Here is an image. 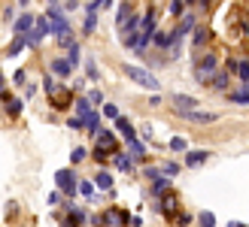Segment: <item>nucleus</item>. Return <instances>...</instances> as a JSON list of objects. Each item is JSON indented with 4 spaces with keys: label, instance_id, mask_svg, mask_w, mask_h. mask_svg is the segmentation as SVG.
I'll return each mask as SVG.
<instances>
[{
    "label": "nucleus",
    "instance_id": "c85d7f7f",
    "mask_svg": "<svg viewBox=\"0 0 249 227\" xmlns=\"http://www.w3.org/2000/svg\"><path fill=\"white\" fill-rule=\"evenodd\" d=\"M128 16H131V6L122 3V6H119V16H116V28H122V24L128 21Z\"/></svg>",
    "mask_w": 249,
    "mask_h": 227
},
{
    "label": "nucleus",
    "instance_id": "f8f14e48",
    "mask_svg": "<svg viewBox=\"0 0 249 227\" xmlns=\"http://www.w3.org/2000/svg\"><path fill=\"white\" fill-rule=\"evenodd\" d=\"M24 46H28V33H16V40L9 43V49H6V55H9V58H16V55H21V52H24Z\"/></svg>",
    "mask_w": 249,
    "mask_h": 227
},
{
    "label": "nucleus",
    "instance_id": "aec40b11",
    "mask_svg": "<svg viewBox=\"0 0 249 227\" xmlns=\"http://www.w3.org/2000/svg\"><path fill=\"white\" fill-rule=\"evenodd\" d=\"M173 106L177 109H192V106H197V100L189 97V94H173Z\"/></svg>",
    "mask_w": 249,
    "mask_h": 227
},
{
    "label": "nucleus",
    "instance_id": "a18cd8bd",
    "mask_svg": "<svg viewBox=\"0 0 249 227\" xmlns=\"http://www.w3.org/2000/svg\"><path fill=\"white\" fill-rule=\"evenodd\" d=\"M210 3H213V0H201V6H204V9H207V6H210Z\"/></svg>",
    "mask_w": 249,
    "mask_h": 227
},
{
    "label": "nucleus",
    "instance_id": "e433bc0d",
    "mask_svg": "<svg viewBox=\"0 0 249 227\" xmlns=\"http://www.w3.org/2000/svg\"><path fill=\"white\" fill-rule=\"evenodd\" d=\"M161 170H164V176H177V173H179V163L167 161V163H164V167H161Z\"/></svg>",
    "mask_w": 249,
    "mask_h": 227
},
{
    "label": "nucleus",
    "instance_id": "20e7f679",
    "mask_svg": "<svg viewBox=\"0 0 249 227\" xmlns=\"http://www.w3.org/2000/svg\"><path fill=\"white\" fill-rule=\"evenodd\" d=\"M177 115L185 118V121H192V124H213L219 118L216 112H201L197 106H192V109H177Z\"/></svg>",
    "mask_w": 249,
    "mask_h": 227
},
{
    "label": "nucleus",
    "instance_id": "f257e3e1",
    "mask_svg": "<svg viewBox=\"0 0 249 227\" xmlns=\"http://www.w3.org/2000/svg\"><path fill=\"white\" fill-rule=\"evenodd\" d=\"M73 106H76V115L82 118V128H89V133L101 130V112L91 106L89 97H76V103H73Z\"/></svg>",
    "mask_w": 249,
    "mask_h": 227
},
{
    "label": "nucleus",
    "instance_id": "f3484780",
    "mask_svg": "<svg viewBox=\"0 0 249 227\" xmlns=\"http://www.w3.org/2000/svg\"><path fill=\"white\" fill-rule=\"evenodd\" d=\"M116 170H119V173H131V170H134L131 151H128V155H124V151H122V155H116Z\"/></svg>",
    "mask_w": 249,
    "mask_h": 227
},
{
    "label": "nucleus",
    "instance_id": "2f4dec72",
    "mask_svg": "<svg viewBox=\"0 0 249 227\" xmlns=\"http://www.w3.org/2000/svg\"><path fill=\"white\" fill-rule=\"evenodd\" d=\"M170 148H173V151H189V143H185V136H173V140H170Z\"/></svg>",
    "mask_w": 249,
    "mask_h": 227
},
{
    "label": "nucleus",
    "instance_id": "c756f323",
    "mask_svg": "<svg viewBox=\"0 0 249 227\" xmlns=\"http://www.w3.org/2000/svg\"><path fill=\"white\" fill-rule=\"evenodd\" d=\"M91 155H94V161H97V163H107V161H109V148H104V146H94V151H91Z\"/></svg>",
    "mask_w": 249,
    "mask_h": 227
},
{
    "label": "nucleus",
    "instance_id": "ea45409f",
    "mask_svg": "<svg viewBox=\"0 0 249 227\" xmlns=\"http://www.w3.org/2000/svg\"><path fill=\"white\" fill-rule=\"evenodd\" d=\"M158 173H161L158 167H146V179H158Z\"/></svg>",
    "mask_w": 249,
    "mask_h": 227
},
{
    "label": "nucleus",
    "instance_id": "0eeeda50",
    "mask_svg": "<svg viewBox=\"0 0 249 227\" xmlns=\"http://www.w3.org/2000/svg\"><path fill=\"white\" fill-rule=\"evenodd\" d=\"M64 215H67V218L61 221V227H82V224H85V218H89V215H85L82 209H76V206H70V203L64 206Z\"/></svg>",
    "mask_w": 249,
    "mask_h": 227
},
{
    "label": "nucleus",
    "instance_id": "473e14b6",
    "mask_svg": "<svg viewBox=\"0 0 249 227\" xmlns=\"http://www.w3.org/2000/svg\"><path fill=\"white\" fill-rule=\"evenodd\" d=\"M197 221H201V227H216V215H213V212H201Z\"/></svg>",
    "mask_w": 249,
    "mask_h": 227
},
{
    "label": "nucleus",
    "instance_id": "49530a36",
    "mask_svg": "<svg viewBox=\"0 0 249 227\" xmlns=\"http://www.w3.org/2000/svg\"><path fill=\"white\" fill-rule=\"evenodd\" d=\"M0 94H3V73H0Z\"/></svg>",
    "mask_w": 249,
    "mask_h": 227
},
{
    "label": "nucleus",
    "instance_id": "c9c22d12",
    "mask_svg": "<svg viewBox=\"0 0 249 227\" xmlns=\"http://www.w3.org/2000/svg\"><path fill=\"white\" fill-rule=\"evenodd\" d=\"M67 58L73 61V64L79 61V46H76V43H70V46H67Z\"/></svg>",
    "mask_w": 249,
    "mask_h": 227
},
{
    "label": "nucleus",
    "instance_id": "b1692460",
    "mask_svg": "<svg viewBox=\"0 0 249 227\" xmlns=\"http://www.w3.org/2000/svg\"><path fill=\"white\" fill-rule=\"evenodd\" d=\"M207 43H210V31H207V28H197V31H195V46L204 49Z\"/></svg>",
    "mask_w": 249,
    "mask_h": 227
},
{
    "label": "nucleus",
    "instance_id": "393cba45",
    "mask_svg": "<svg viewBox=\"0 0 249 227\" xmlns=\"http://www.w3.org/2000/svg\"><path fill=\"white\" fill-rule=\"evenodd\" d=\"M101 115H104V118H113V121H116V118L122 115V112H119V106H116V103H104V106H101Z\"/></svg>",
    "mask_w": 249,
    "mask_h": 227
},
{
    "label": "nucleus",
    "instance_id": "6e6552de",
    "mask_svg": "<svg viewBox=\"0 0 249 227\" xmlns=\"http://www.w3.org/2000/svg\"><path fill=\"white\" fill-rule=\"evenodd\" d=\"M0 100H3V106H6V115H9V118H18V115H21L24 103H21L18 97H12V94H0Z\"/></svg>",
    "mask_w": 249,
    "mask_h": 227
},
{
    "label": "nucleus",
    "instance_id": "412c9836",
    "mask_svg": "<svg viewBox=\"0 0 249 227\" xmlns=\"http://www.w3.org/2000/svg\"><path fill=\"white\" fill-rule=\"evenodd\" d=\"M97 146L116 148V133H113V130H97Z\"/></svg>",
    "mask_w": 249,
    "mask_h": 227
},
{
    "label": "nucleus",
    "instance_id": "7c9ffc66",
    "mask_svg": "<svg viewBox=\"0 0 249 227\" xmlns=\"http://www.w3.org/2000/svg\"><path fill=\"white\" fill-rule=\"evenodd\" d=\"M234 73H237L243 82H249V61H237V67H234Z\"/></svg>",
    "mask_w": 249,
    "mask_h": 227
},
{
    "label": "nucleus",
    "instance_id": "a211bd4d",
    "mask_svg": "<svg viewBox=\"0 0 249 227\" xmlns=\"http://www.w3.org/2000/svg\"><path fill=\"white\" fill-rule=\"evenodd\" d=\"M149 43H155L158 49H170V31H152V40Z\"/></svg>",
    "mask_w": 249,
    "mask_h": 227
},
{
    "label": "nucleus",
    "instance_id": "ddd939ff",
    "mask_svg": "<svg viewBox=\"0 0 249 227\" xmlns=\"http://www.w3.org/2000/svg\"><path fill=\"white\" fill-rule=\"evenodd\" d=\"M207 158H210L207 148H201V151H185V167H201Z\"/></svg>",
    "mask_w": 249,
    "mask_h": 227
},
{
    "label": "nucleus",
    "instance_id": "39448f33",
    "mask_svg": "<svg viewBox=\"0 0 249 227\" xmlns=\"http://www.w3.org/2000/svg\"><path fill=\"white\" fill-rule=\"evenodd\" d=\"M55 185H58V191H64L67 197L76 194V176H73V170H58L55 173Z\"/></svg>",
    "mask_w": 249,
    "mask_h": 227
},
{
    "label": "nucleus",
    "instance_id": "9d476101",
    "mask_svg": "<svg viewBox=\"0 0 249 227\" xmlns=\"http://www.w3.org/2000/svg\"><path fill=\"white\" fill-rule=\"evenodd\" d=\"M52 73L61 76V79H67V76L73 73V61H70V58H55V61H52Z\"/></svg>",
    "mask_w": 249,
    "mask_h": 227
},
{
    "label": "nucleus",
    "instance_id": "bb28decb",
    "mask_svg": "<svg viewBox=\"0 0 249 227\" xmlns=\"http://www.w3.org/2000/svg\"><path fill=\"white\" fill-rule=\"evenodd\" d=\"M76 185H79V188H76V191H79L82 197H89V200L94 197V182H89V179H85V182H76Z\"/></svg>",
    "mask_w": 249,
    "mask_h": 227
},
{
    "label": "nucleus",
    "instance_id": "79ce46f5",
    "mask_svg": "<svg viewBox=\"0 0 249 227\" xmlns=\"http://www.w3.org/2000/svg\"><path fill=\"white\" fill-rule=\"evenodd\" d=\"M67 124H70V128H82V118L76 115V118H67Z\"/></svg>",
    "mask_w": 249,
    "mask_h": 227
},
{
    "label": "nucleus",
    "instance_id": "a19ab883",
    "mask_svg": "<svg viewBox=\"0 0 249 227\" xmlns=\"http://www.w3.org/2000/svg\"><path fill=\"white\" fill-rule=\"evenodd\" d=\"M12 82H16V85H21V82H24V70H16V76H12Z\"/></svg>",
    "mask_w": 249,
    "mask_h": 227
},
{
    "label": "nucleus",
    "instance_id": "72a5a7b5",
    "mask_svg": "<svg viewBox=\"0 0 249 227\" xmlns=\"http://www.w3.org/2000/svg\"><path fill=\"white\" fill-rule=\"evenodd\" d=\"M85 158H89V151H85V148H73V151H70V161H73V163H82Z\"/></svg>",
    "mask_w": 249,
    "mask_h": 227
},
{
    "label": "nucleus",
    "instance_id": "09e8293b",
    "mask_svg": "<svg viewBox=\"0 0 249 227\" xmlns=\"http://www.w3.org/2000/svg\"><path fill=\"white\" fill-rule=\"evenodd\" d=\"M185 3H195V0H185Z\"/></svg>",
    "mask_w": 249,
    "mask_h": 227
},
{
    "label": "nucleus",
    "instance_id": "58836bf2",
    "mask_svg": "<svg viewBox=\"0 0 249 227\" xmlns=\"http://www.w3.org/2000/svg\"><path fill=\"white\" fill-rule=\"evenodd\" d=\"M89 100H91V103H104V94H101V91H91Z\"/></svg>",
    "mask_w": 249,
    "mask_h": 227
},
{
    "label": "nucleus",
    "instance_id": "f704fd0d",
    "mask_svg": "<svg viewBox=\"0 0 249 227\" xmlns=\"http://www.w3.org/2000/svg\"><path fill=\"white\" fill-rule=\"evenodd\" d=\"M85 73H89V79H97V76H101V70H97V64H94V58H89V64H85Z\"/></svg>",
    "mask_w": 249,
    "mask_h": 227
},
{
    "label": "nucleus",
    "instance_id": "4c0bfd02",
    "mask_svg": "<svg viewBox=\"0 0 249 227\" xmlns=\"http://www.w3.org/2000/svg\"><path fill=\"white\" fill-rule=\"evenodd\" d=\"M170 16H182V0H170Z\"/></svg>",
    "mask_w": 249,
    "mask_h": 227
},
{
    "label": "nucleus",
    "instance_id": "1a4fd4ad",
    "mask_svg": "<svg viewBox=\"0 0 249 227\" xmlns=\"http://www.w3.org/2000/svg\"><path fill=\"white\" fill-rule=\"evenodd\" d=\"M49 103H52L55 109H67V103H70L67 88H52V91H49Z\"/></svg>",
    "mask_w": 249,
    "mask_h": 227
},
{
    "label": "nucleus",
    "instance_id": "f03ea898",
    "mask_svg": "<svg viewBox=\"0 0 249 227\" xmlns=\"http://www.w3.org/2000/svg\"><path fill=\"white\" fill-rule=\"evenodd\" d=\"M124 70V76H128L131 82H137L140 88H149V91H158L161 88V82H158V76H152L149 70H143V67H137V64H124L122 67Z\"/></svg>",
    "mask_w": 249,
    "mask_h": 227
},
{
    "label": "nucleus",
    "instance_id": "4be33fe9",
    "mask_svg": "<svg viewBox=\"0 0 249 227\" xmlns=\"http://www.w3.org/2000/svg\"><path fill=\"white\" fill-rule=\"evenodd\" d=\"M167 191H170V176H158L155 185H152V194L161 197V194H167Z\"/></svg>",
    "mask_w": 249,
    "mask_h": 227
},
{
    "label": "nucleus",
    "instance_id": "a878e982",
    "mask_svg": "<svg viewBox=\"0 0 249 227\" xmlns=\"http://www.w3.org/2000/svg\"><path fill=\"white\" fill-rule=\"evenodd\" d=\"M210 82L216 85V91H225V88H228V73H213V79H210Z\"/></svg>",
    "mask_w": 249,
    "mask_h": 227
},
{
    "label": "nucleus",
    "instance_id": "c03bdc74",
    "mask_svg": "<svg viewBox=\"0 0 249 227\" xmlns=\"http://www.w3.org/2000/svg\"><path fill=\"white\" fill-rule=\"evenodd\" d=\"M228 227H246V224H243V221H231Z\"/></svg>",
    "mask_w": 249,
    "mask_h": 227
},
{
    "label": "nucleus",
    "instance_id": "cd10ccee",
    "mask_svg": "<svg viewBox=\"0 0 249 227\" xmlns=\"http://www.w3.org/2000/svg\"><path fill=\"white\" fill-rule=\"evenodd\" d=\"M173 224H179V227H189L192 224V215L189 212H173V218H170Z\"/></svg>",
    "mask_w": 249,
    "mask_h": 227
},
{
    "label": "nucleus",
    "instance_id": "2eb2a0df",
    "mask_svg": "<svg viewBox=\"0 0 249 227\" xmlns=\"http://www.w3.org/2000/svg\"><path fill=\"white\" fill-rule=\"evenodd\" d=\"M116 130L124 136V140H134V136H137V133H134V124H131L128 118H122V115L116 118Z\"/></svg>",
    "mask_w": 249,
    "mask_h": 227
},
{
    "label": "nucleus",
    "instance_id": "7ed1b4c3",
    "mask_svg": "<svg viewBox=\"0 0 249 227\" xmlns=\"http://www.w3.org/2000/svg\"><path fill=\"white\" fill-rule=\"evenodd\" d=\"M219 70V61H216V55L210 52V55H204L201 61H197V67H195V79L201 82V85H207L210 79H213V73Z\"/></svg>",
    "mask_w": 249,
    "mask_h": 227
},
{
    "label": "nucleus",
    "instance_id": "de8ad7c7",
    "mask_svg": "<svg viewBox=\"0 0 249 227\" xmlns=\"http://www.w3.org/2000/svg\"><path fill=\"white\" fill-rule=\"evenodd\" d=\"M18 3H21V6H28V3H31V0H18Z\"/></svg>",
    "mask_w": 249,
    "mask_h": 227
},
{
    "label": "nucleus",
    "instance_id": "5701e85b",
    "mask_svg": "<svg viewBox=\"0 0 249 227\" xmlns=\"http://www.w3.org/2000/svg\"><path fill=\"white\" fill-rule=\"evenodd\" d=\"M228 97L234 100V103H249V82H246L243 88H237V91H231Z\"/></svg>",
    "mask_w": 249,
    "mask_h": 227
},
{
    "label": "nucleus",
    "instance_id": "37998d69",
    "mask_svg": "<svg viewBox=\"0 0 249 227\" xmlns=\"http://www.w3.org/2000/svg\"><path fill=\"white\" fill-rule=\"evenodd\" d=\"M113 6V0H101V9H109Z\"/></svg>",
    "mask_w": 249,
    "mask_h": 227
},
{
    "label": "nucleus",
    "instance_id": "423d86ee",
    "mask_svg": "<svg viewBox=\"0 0 249 227\" xmlns=\"http://www.w3.org/2000/svg\"><path fill=\"white\" fill-rule=\"evenodd\" d=\"M177 209H179V197L173 194V191H167V194H161V197H158V212H161V215H164L167 221L173 218V212H177Z\"/></svg>",
    "mask_w": 249,
    "mask_h": 227
},
{
    "label": "nucleus",
    "instance_id": "4468645a",
    "mask_svg": "<svg viewBox=\"0 0 249 227\" xmlns=\"http://www.w3.org/2000/svg\"><path fill=\"white\" fill-rule=\"evenodd\" d=\"M94 185L101 188V191H113V185H116V182H113V173H107V170H101V173L94 176Z\"/></svg>",
    "mask_w": 249,
    "mask_h": 227
},
{
    "label": "nucleus",
    "instance_id": "dca6fc26",
    "mask_svg": "<svg viewBox=\"0 0 249 227\" xmlns=\"http://www.w3.org/2000/svg\"><path fill=\"white\" fill-rule=\"evenodd\" d=\"M34 18H36V16H31V12L18 16V18H16V33H28V31L34 28Z\"/></svg>",
    "mask_w": 249,
    "mask_h": 227
},
{
    "label": "nucleus",
    "instance_id": "6ab92c4d",
    "mask_svg": "<svg viewBox=\"0 0 249 227\" xmlns=\"http://www.w3.org/2000/svg\"><path fill=\"white\" fill-rule=\"evenodd\" d=\"M128 148H131V158H146V143L143 140H137V136H134V140H128Z\"/></svg>",
    "mask_w": 249,
    "mask_h": 227
},
{
    "label": "nucleus",
    "instance_id": "9b49d317",
    "mask_svg": "<svg viewBox=\"0 0 249 227\" xmlns=\"http://www.w3.org/2000/svg\"><path fill=\"white\" fill-rule=\"evenodd\" d=\"M155 16H158L155 9H146V16L140 18V33H146L149 40H152V31H155Z\"/></svg>",
    "mask_w": 249,
    "mask_h": 227
}]
</instances>
